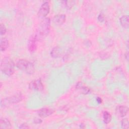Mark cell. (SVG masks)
<instances>
[{
    "instance_id": "cell-1",
    "label": "cell",
    "mask_w": 129,
    "mask_h": 129,
    "mask_svg": "<svg viewBox=\"0 0 129 129\" xmlns=\"http://www.w3.org/2000/svg\"><path fill=\"white\" fill-rule=\"evenodd\" d=\"M50 27V20L49 18H44L40 23L35 34L34 35L37 41H40L45 38L48 34Z\"/></svg>"
},
{
    "instance_id": "cell-2",
    "label": "cell",
    "mask_w": 129,
    "mask_h": 129,
    "mask_svg": "<svg viewBox=\"0 0 129 129\" xmlns=\"http://www.w3.org/2000/svg\"><path fill=\"white\" fill-rule=\"evenodd\" d=\"M1 71L8 76L12 75L15 71V63L9 57L3 58L1 62Z\"/></svg>"
},
{
    "instance_id": "cell-3",
    "label": "cell",
    "mask_w": 129,
    "mask_h": 129,
    "mask_svg": "<svg viewBox=\"0 0 129 129\" xmlns=\"http://www.w3.org/2000/svg\"><path fill=\"white\" fill-rule=\"evenodd\" d=\"M16 67L20 70L25 71L27 74L31 75L35 72V67L34 64L25 59L18 60L16 63Z\"/></svg>"
},
{
    "instance_id": "cell-4",
    "label": "cell",
    "mask_w": 129,
    "mask_h": 129,
    "mask_svg": "<svg viewBox=\"0 0 129 129\" xmlns=\"http://www.w3.org/2000/svg\"><path fill=\"white\" fill-rule=\"evenodd\" d=\"M23 95L21 93H18L10 97L4 98L1 100V107H6L11 104L17 103L22 101Z\"/></svg>"
},
{
    "instance_id": "cell-5",
    "label": "cell",
    "mask_w": 129,
    "mask_h": 129,
    "mask_svg": "<svg viewBox=\"0 0 129 129\" xmlns=\"http://www.w3.org/2000/svg\"><path fill=\"white\" fill-rule=\"evenodd\" d=\"M49 10L50 6L49 3L47 2L43 3L38 11V16L40 18H43L45 17L49 13Z\"/></svg>"
},
{
    "instance_id": "cell-6",
    "label": "cell",
    "mask_w": 129,
    "mask_h": 129,
    "mask_svg": "<svg viewBox=\"0 0 129 129\" xmlns=\"http://www.w3.org/2000/svg\"><path fill=\"white\" fill-rule=\"evenodd\" d=\"M29 88L30 90L42 91L43 90L44 86L41 79H38L32 81L29 84Z\"/></svg>"
},
{
    "instance_id": "cell-7",
    "label": "cell",
    "mask_w": 129,
    "mask_h": 129,
    "mask_svg": "<svg viewBox=\"0 0 129 129\" xmlns=\"http://www.w3.org/2000/svg\"><path fill=\"white\" fill-rule=\"evenodd\" d=\"M54 112V110L50 108H42L40 109L38 112V115L42 118L47 117Z\"/></svg>"
},
{
    "instance_id": "cell-8",
    "label": "cell",
    "mask_w": 129,
    "mask_h": 129,
    "mask_svg": "<svg viewBox=\"0 0 129 129\" xmlns=\"http://www.w3.org/2000/svg\"><path fill=\"white\" fill-rule=\"evenodd\" d=\"M76 89L80 92L81 93L83 94H87L90 92V89L86 86L83 83L79 82L76 86Z\"/></svg>"
},
{
    "instance_id": "cell-9",
    "label": "cell",
    "mask_w": 129,
    "mask_h": 129,
    "mask_svg": "<svg viewBox=\"0 0 129 129\" xmlns=\"http://www.w3.org/2000/svg\"><path fill=\"white\" fill-rule=\"evenodd\" d=\"M128 111V108L126 106H118L116 108V113L120 117H124L126 115Z\"/></svg>"
},
{
    "instance_id": "cell-10",
    "label": "cell",
    "mask_w": 129,
    "mask_h": 129,
    "mask_svg": "<svg viewBox=\"0 0 129 129\" xmlns=\"http://www.w3.org/2000/svg\"><path fill=\"white\" fill-rule=\"evenodd\" d=\"M37 40L35 39L34 36H32L28 42V49L30 52H33L37 49Z\"/></svg>"
},
{
    "instance_id": "cell-11",
    "label": "cell",
    "mask_w": 129,
    "mask_h": 129,
    "mask_svg": "<svg viewBox=\"0 0 129 129\" xmlns=\"http://www.w3.org/2000/svg\"><path fill=\"white\" fill-rule=\"evenodd\" d=\"M66 20V16L64 14H59L55 16L53 18V22L57 24L61 25L63 24Z\"/></svg>"
},
{
    "instance_id": "cell-12",
    "label": "cell",
    "mask_w": 129,
    "mask_h": 129,
    "mask_svg": "<svg viewBox=\"0 0 129 129\" xmlns=\"http://www.w3.org/2000/svg\"><path fill=\"white\" fill-rule=\"evenodd\" d=\"M11 127V123L9 119L2 118L0 120V128H9Z\"/></svg>"
},
{
    "instance_id": "cell-13",
    "label": "cell",
    "mask_w": 129,
    "mask_h": 129,
    "mask_svg": "<svg viewBox=\"0 0 129 129\" xmlns=\"http://www.w3.org/2000/svg\"><path fill=\"white\" fill-rule=\"evenodd\" d=\"M129 18L127 15H123L120 18V25L124 28L127 29L129 26Z\"/></svg>"
},
{
    "instance_id": "cell-14",
    "label": "cell",
    "mask_w": 129,
    "mask_h": 129,
    "mask_svg": "<svg viewBox=\"0 0 129 129\" xmlns=\"http://www.w3.org/2000/svg\"><path fill=\"white\" fill-rule=\"evenodd\" d=\"M60 54L61 50L60 48L58 46H56L53 48L50 52L51 56L54 58L58 57L60 55Z\"/></svg>"
},
{
    "instance_id": "cell-15",
    "label": "cell",
    "mask_w": 129,
    "mask_h": 129,
    "mask_svg": "<svg viewBox=\"0 0 129 129\" xmlns=\"http://www.w3.org/2000/svg\"><path fill=\"white\" fill-rule=\"evenodd\" d=\"M9 46V41L6 38H3L1 40V50L2 51H5Z\"/></svg>"
},
{
    "instance_id": "cell-16",
    "label": "cell",
    "mask_w": 129,
    "mask_h": 129,
    "mask_svg": "<svg viewBox=\"0 0 129 129\" xmlns=\"http://www.w3.org/2000/svg\"><path fill=\"white\" fill-rule=\"evenodd\" d=\"M103 119L104 123L107 124L109 123L111 120V115L109 112L107 111H105L103 112Z\"/></svg>"
},
{
    "instance_id": "cell-17",
    "label": "cell",
    "mask_w": 129,
    "mask_h": 129,
    "mask_svg": "<svg viewBox=\"0 0 129 129\" xmlns=\"http://www.w3.org/2000/svg\"><path fill=\"white\" fill-rule=\"evenodd\" d=\"M121 127L122 128H128L129 123L127 118H125L121 121Z\"/></svg>"
},
{
    "instance_id": "cell-18",
    "label": "cell",
    "mask_w": 129,
    "mask_h": 129,
    "mask_svg": "<svg viewBox=\"0 0 129 129\" xmlns=\"http://www.w3.org/2000/svg\"><path fill=\"white\" fill-rule=\"evenodd\" d=\"M62 3H63V4L68 9L71 8L74 4V1H63Z\"/></svg>"
},
{
    "instance_id": "cell-19",
    "label": "cell",
    "mask_w": 129,
    "mask_h": 129,
    "mask_svg": "<svg viewBox=\"0 0 129 129\" xmlns=\"http://www.w3.org/2000/svg\"><path fill=\"white\" fill-rule=\"evenodd\" d=\"M7 31V29L6 26L3 24H1L0 25V33L1 35H4Z\"/></svg>"
},
{
    "instance_id": "cell-20",
    "label": "cell",
    "mask_w": 129,
    "mask_h": 129,
    "mask_svg": "<svg viewBox=\"0 0 129 129\" xmlns=\"http://www.w3.org/2000/svg\"><path fill=\"white\" fill-rule=\"evenodd\" d=\"M104 16L102 14H100L98 17V20H99V21L102 22L104 21Z\"/></svg>"
},
{
    "instance_id": "cell-21",
    "label": "cell",
    "mask_w": 129,
    "mask_h": 129,
    "mask_svg": "<svg viewBox=\"0 0 129 129\" xmlns=\"http://www.w3.org/2000/svg\"><path fill=\"white\" fill-rule=\"evenodd\" d=\"M34 122L36 124H40L42 122V120L38 118H35L34 119Z\"/></svg>"
},
{
    "instance_id": "cell-22",
    "label": "cell",
    "mask_w": 129,
    "mask_h": 129,
    "mask_svg": "<svg viewBox=\"0 0 129 129\" xmlns=\"http://www.w3.org/2000/svg\"><path fill=\"white\" fill-rule=\"evenodd\" d=\"M29 127L27 125V124H26V123H23V124H22L20 126V127H19V128H28Z\"/></svg>"
},
{
    "instance_id": "cell-23",
    "label": "cell",
    "mask_w": 129,
    "mask_h": 129,
    "mask_svg": "<svg viewBox=\"0 0 129 129\" xmlns=\"http://www.w3.org/2000/svg\"><path fill=\"white\" fill-rule=\"evenodd\" d=\"M96 100H97V102L98 103H102V99L100 97H97V99H96Z\"/></svg>"
},
{
    "instance_id": "cell-24",
    "label": "cell",
    "mask_w": 129,
    "mask_h": 129,
    "mask_svg": "<svg viewBox=\"0 0 129 129\" xmlns=\"http://www.w3.org/2000/svg\"><path fill=\"white\" fill-rule=\"evenodd\" d=\"M125 58H126V59L127 60H128V52H126V53H125Z\"/></svg>"
}]
</instances>
